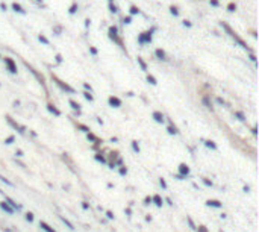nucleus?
<instances>
[{
	"instance_id": "1",
	"label": "nucleus",
	"mask_w": 259,
	"mask_h": 232,
	"mask_svg": "<svg viewBox=\"0 0 259 232\" xmlns=\"http://www.w3.org/2000/svg\"><path fill=\"white\" fill-rule=\"evenodd\" d=\"M221 26H223V27H224V29H226V30L229 32V35H230V37H232V38H235V41H236V43H238V44H239V46H243L244 49H247V50H250L249 47H247V44H245V43L243 41V39H241V38L238 37V33H236L235 30H232V27H230V26H229L227 23H221Z\"/></svg>"
},
{
	"instance_id": "2",
	"label": "nucleus",
	"mask_w": 259,
	"mask_h": 232,
	"mask_svg": "<svg viewBox=\"0 0 259 232\" xmlns=\"http://www.w3.org/2000/svg\"><path fill=\"white\" fill-rule=\"evenodd\" d=\"M5 64H6V67H8L9 73H12V75H15V73H17V65H15L14 59H12V58H5Z\"/></svg>"
},
{
	"instance_id": "3",
	"label": "nucleus",
	"mask_w": 259,
	"mask_h": 232,
	"mask_svg": "<svg viewBox=\"0 0 259 232\" xmlns=\"http://www.w3.org/2000/svg\"><path fill=\"white\" fill-rule=\"evenodd\" d=\"M150 41H151V32H143L138 37V43H141V44H147Z\"/></svg>"
},
{
	"instance_id": "4",
	"label": "nucleus",
	"mask_w": 259,
	"mask_h": 232,
	"mask_svg": "<svg viewBox=\"0 0 259 232\" xmlns=\"http://www.w3.org/2000/svg\"><path fill=\"white\" fill-rule=\"evenodd\" d=\"M108 32H109V38H111V39H114V41H117V43H120V44H121V41L118 39V30H117V27H115V26H109Z\"/></svg>"
},
{
	"instance_id": "5",
	"label": "nucleus",
	"mask_w": 259,
	"mask_h": 232,
	"mask_svg": "<svg viewBox=\"0 0 259 232\" xmlns=\"http://www.w3.org/2000/svg\"><path fill=\"white\" fill-rule=\"evenodd\" d=\"M53 79H55V82L58 83V85H59L61 88H62V90H65V91H68V93H74V90H73L70 85H67V83H64L62 81H59V79H58V77H55V76H53Z\"/></svg>"
},
{
	"instance_id": "6",
	"label": "nucleus",
	"mask_w": 259,
	"mask_h": 232,
	"mask_svg": "<svg viewBox=\"0 0 259 232\" xmlns=\"http://www.w3.org/2000/svg\"><path fill=\"white\" fill-rule=\"evenodd\" d=\"M108 102H109V105L112 106V108H120L121 106V100L118 97H114V96H111V97L108 99Z\"/></svg>"
},
{
	"instance_id": "7",
	"label": "nucleus",
	"mask_w": 259,
	"mask_h": 232,
	"mask_svg": "<svg viewBox=\"0 0 259 232\" xmlns=\"http://www.w3.org/2000/svg\"><path fill=\"white\" fill-rule=\"evenodd\" d=\"M179 172H180V176L185 178V176L189 174V167L187 165V164H180V165H179Z\"/></svg>"
},
{
	"instance_id": "8",
	"label": "nucleus",
	"mask_w": 259,
	"mask_h": 232,
	"mask_svg": "<svg viewBox=\"0 0 259 232\" xmlns=\"http://www.w3.org/2000/svg\"><path fill=\"white\" fill-rule=\"evenodd\" d=\"M0 208H2V209H3V211H6L8 214H14V209H12V208H11V206H9V205H8V203H6V202H5V200H3L2 203H0Z\"/></svg>"
},
{
	"instance_id": "9",
	"label": "nucleus",
	"mask_w": 259,
	"mask_h": 232,
	"mask_svg": "<svg viewBox=\"0 0 259 232\" xmlns=\"http://www.w3.org/2000/svg\"><path fill=\"white\" fill-rule=\"evenodd\" d=\"M12 9L15 11V12H20V14H26V11L23 9V6H21L20 3H17V2H14V3H12Z\"/></svg>"
},
{
	"instance_id": "10",
	"label": "nucleus",
	"mask_w": 259,
	"mask_h": 232,
	"mask_svg": "<svg viewBox=\"0 0 259 232\" xmlns=\"http://www.w3.org/2000/svg\"><path fill=\"white\" fill-rule=\"evenodd\" d=\"M39 228H41V229H44L46 232H56L53 228H50V226H49L46 222H39Z\"/></svg>"
},
{
	"instance_id": "11",
	"label": "nucleus",
	"mask_w": 259,
	"mask_h": 232,
	"mask_svg": "<svg viewBox=\"0 0 259 232\" xmlns=\"http://www.w3.org/2000/svg\"><path fill=\"white\" fill-rule=\"evenodd\" d=\"M155 55H156L159 59H164V61L167 59V55H165V52H164L162 49H156V50H155Z\"/></svg>"
},
{
	"instance_id": "12",
	"label": "nucleus",
	"mask_w": 259,
	"mask_h": 232,
	"mask_svg": "<svg viewBox=\"0 0 259 232\" xmlns=\"http://www.w3.org/2000/svg\"><path fill=\"white\" fill-rule=\"evenodd\" d=\"M153 118H155L158 123H164V115H162L159 111H155V112H153Z\"/></svg>"
},
{
	"instance_id": "13",
	"label": "nucleus",
	"mask_w": 259,
	"mask_h": 232,
	"mask_svg": "<svg viewBox=\"0 0 259 232\" xmlns=\"http://www.w3.org/2000/svg\"><path fill=\"white\" fill-rule=\"evenodd\" d=\"M206 205L208 206H214V208H221V202H218V200H208Z\"/></svg>"
},
{
	"instance_id": "14",
	"label": "nucleus",
	"mask_w": 259,
	"mask_h": 232,
	"mask_svg": "<svg viewBox=\"0 0 259 232\" xmlns=\"http://www.w3.org/2000/svg\"><path fill=\"white\" fill-rule=\"evenodd\" d=\"M47 109L52 112V114H55V115H61V111L59 109H56L53 105H47Z\"/></svg>"
},
{
	"instance_id": "15",
	"label": "nucleus",
	"mask_w": 259,
	"mask_h": 232,
	"mask_svg": "<svg viewBox=\"0 0 259 232\" xmlns=\"http://www.w3.org/2000/svg\"><path fill=\"white\" fill-rule=\"evenodd\" d=\"M151 200L155 202L156 206H162V199H161L159 196H153V197H151Z\"/></svg>"
},
{
	"instance_id": "16",
	"label": "nucleus",
	"mask_w": 259,
	"mask_h": 232,
	"mask_svg": "<svg viewBox=\"0 0 259 232\" xmlns=\"http://www.w3.org/2000/svg\"><path fill=\"white\" fill-rule=\"evenodd\" d=\"M70 105H71V108H73V109H76L77 112H80V105L76 103L74 100H70Z\"/></svg>"
},
{
	"instance_id": "17",
	"label": "nucleus",
	"mask_w": 259,
	"mask_h": 232,
	"mask_svg": "<svg viewBox=\"0 0 259 232\" xmlns=\"http://www.w3.org/2000/svg\"><path fill=\"white\" fill-rule=\"evenodd\" d=\"M138 64L141 65V68H143L144 71H147V64H145L144 59H143V58H139V56H138Z\"/></svg>"
},
{
	"instance_id": "18",
	"label": "nucleus",
	"mask_w": 259,
	"mask_h": 232,
	"mask_svg": "<svg viewBox=\"0 0 259 232\" xmlns=\"http://www.w3.org/2000/svg\"><path fill=\"white\" fill-rule=\"evenodd\" d=\"M61 220H62V223H64V225H67V228H68V229H71V231L74 229V226H73V225H71V223H70L65 217H61Z\"/></svg>"
},
{
	"instance_id": "19",
	"label": "nucleus",
	"mask_w": 259,
	"mask_h": 232,
	"mask_svg": "<svg viewBox=\"0 0 259 232\" xmlns=\"http://www.w3.org/2000/svg\"><path fill=\"white\" fill-rule=\"evenodd\" d=\"M79 9V6H77V3H73L71 6H70V9H68V12L73 15V14H76V11Z\"/></svg>"
},
{
	"instance_id": "20",
	"label": "nucleus",
	"mask_w": 259,
	"mask_h": 232,
	"mask_svg": "<svg viewBox=\"0 0 259 232\" xmlns=\"http://www.w3.org/2000/svg\"><path fill=\"white\" fill-rule=\"evenodd\" d=\"M38 39H39V41H41V43H44V44H46V46H49V44H50V43H49V39H47L46 37H44L43 33H39V35H38Z\"/></svg>"
},
{
	"instance_id": "21",
	"label": "nucleus",
	"mask_w": 259,
	"mask_h": 232,
	"mask_svg": "<svg viewBox=\"0 0 259 232\" xmlns=\"http://www.w3.org/2000/svg\"><path fill=\"white\" fill-rule=\"evenodd\" d=\"M147 82L149 83H151V85H156V79H155V76H151V75H147Z\"/></svg>"
},
{
	"instance_id": "22",
	"label": "nucleus",
	"mask_w": 259,
	"mask_h": 232,
	"mask_svg": "<svg viewBox=\"0 0 259 232\" xmlns=\"http://www.w3.org/2000/svg\"><path fill=\"white\" fill-rule=\"evenodd\" d=\"M170 12H171V15L177 17V15H179V9H177V6H170Z\"/></svg>"
},
{
	"instance_id": "23",
	"label": "nucleus",
	"mask_w": 259,
	"mask_h": 232,
	"mask_svg": "<svg viewBox=\"0 0 259 232\" xmlns=\"http://www.w3.org/2000/svg\"><path fill=\"white\" fill-rule=\"evenodd\" d=\"M0 180H2V182H5V184H8L9 187H14V184L11 182V180H8V179L5 178V176H2V174H0Z\"/></svg>"
},
{
	"instance_id": "24",
	"label": "nucleus",
	"mask_w": 259,
	"mask_h": 232,
	"mask_svg": "<svg viewBox=\"0 0 259 232\" xmlns=\"http://www.w3.org/2000/svg\"><path fill=\"white\" fill-rule=\"evenodd\" d=\"M235 9H236V5H235V3H229V5H227V11H229V12H233Z\"/></svg>"
},
{
	"instance_id": "25",
	"label": "nucleus",
	"mask_w": 259,
	"mask_h": 232,
	"mask_svg": "<svg viewBox=\"0 0 259 232\" xmlns=\"http://www.w3.org/2000/svg\"><path fill=\"white\" fill-rule=\"evenodd\" d=\"M132 147H133V150L137 152V153H139V146H138L137 141H132Z\"/></svg>"
},
{
	"instance_id": "26",
	"label": "nucleus",
	"mask_w": 259,
	"mask_h": 232,
	"mask_svg": "<svg viewBox=\"0 0 259 232\" xmlns=\"http://www.w3.org/2000/svg\"><path fill=\"white\" fill-rule=\"evenodd\" d=\"M109 11H111V12H117V11H118L117 6H115V5L112 3V2H109Z\"/></svg>"
},
{
	"instance_id": "27",
	"label": "nucleus",
	"mask_w": 259,
	"mask_h": 232,
	"mask_svg": "<svg viewBox=\"0 0 259 232\" xmlns=\"http://www.w3.org/2000/svg\"><path fill=\"white\" fill-rule=\"evenodd\" d=\"M235 117H238V120H241V121H244V120H245L243 112H235Z\"/></svg>"
},
{
	"instance_id": "28",
	"label": "nucleus",
	"mask_w": 259,
	"mask_h": 232,
	"mask_svg": "<svg viewBox=\"0 0 259 232\" xmlns=\"http://www.w3.org/2000/svg\"><path fill=\"white\" fill-rule=\"evenodd\" d=\"M83 96H85V99H86V100H89V102H93V100H94L93 94H89L88 91H86V93H83Z\"/></svg>"
},
{
	"instance_id": "29",
	"label": "nucleus",
	"mask_w": 259,
	"mask_h": 232,
	"mask_svg": "<svg viewBox=\"0 0 259 232\" xmlns=\"http://www.w3.org/2000/svg\"><path fill=\"white\" fill-rule=\"evenodd\" d=\"M130 14H132V15H135V14H139V9H138L137 6H130Z\"/></svg>"
},
{
	"instance_id": "30",
	"label": "nucleus",
	"mask_w": 259,
	"mask_h": 232,
	"mask_svg": "<svg viewBox=\"0 0 259 232\" xmlns=\"http://www.w3.org/2000/svg\"><path fill=\"white\" fill-rule=\"evenodd\" d=\"M168 134H171V135H174V134H177V129H176V126H170L168 127Z\"/></svg>"
},
{
	"instance_id": "31",
	"label": "nucleus",
	"mask_w": 259,
	"mask_h": 232,
	"mask_svg": "<svg viewBox=\"0 0 259 232\" xmlns=\"http://www.w3.org/2000/svg\"><path fill=\"white\" fill-rule=\"evenodd\" d=\"M123 23H124V24H130L132 23V17H124V18H123Z\"/></svg>"
},
{
	"instance_id": "32",
	"label": "nucleus",
	"mask_w": 259,
	"mask_h": 232,
	"mask_svg": "<svg viewBox=\"0 0 259 232\" xmlns=\"http://www.w3.org/2000/svg\"><path fill=\"white\" fill-rule=\"evenodd\" d=\"M26 220H27V222H33V214H32V212H27V214H26Z\"/></svg>"
},
{
	"instance_id": "33",
	"label": "nucleus",
	"mask_w": 259,
	"mask_h": 232,
	"mask_svg": "<svg viewBox=\"0 0 259 232\" xmlns=\"http://www.w3.org/2000/svg\"><path fill=\"white\" fill-rule=\"evenodd\" d=\"M206 146H208V147H211V149H214V150H215V149H217V146H215V144H214V143H212V141H206Z\"/></svg>"
},
{
	"instance_id": "34",
	"label": "nucleus",
	"mask_w": 259,
	"mask_h": 232,
	"mask_svg": "<svg viewBox=\"0 0 259 232\" xmlns=\"http://www.w3.org/2000/svg\"><path fill=\"white\" fill-rule=\"evenodd\" d=\"M203 103L208 106V108H212V105L209 103V99H208V97H205V99H203Z\"/></svg>"
},
{
	"instance_id": "35",
	"label": "nucleus",
	"mask_w": 259,
	"mask_h": 232,
	"mask_svg": "<svg viewBox=\"0 0 259 232\" xmlns=\"http://www.w3.org/2000/svg\"><path fill=\"white\" fill-rule=\"evenodd\" d=\"M209 2H211L212 6H218V5H220V2H218V0H209Z\"/></svg>"
},
{
	"instance_id": "36",
	"label": "nucleus",
	"mask_w": 259,
	"mask_h": 232,
	"mask_svg": "<svg viewBox=\"0 0 259 232\" xmlns=\"http://www.w3.org/2000/svg\"><path fill=\"white\" fill-rule=\"evenodd\" d=\"M95 159L100 161V162H105V158H103V156H100V155H95Z\"/></svg>"
},
{
	"instance_id": "37",
	"label": "nucleus",
	"mask_w": 259,
	"mask_h": 232,
	"mask_svg": "<svg viewBox=\"0 0 259 232\" xmlns=\"http://www.w3.org/2000/svg\"><path fill=\"white\" fill-rule=\"evenodd\" d=\"M203 184L208 185V187H212V182H211V180H208V179H203Z\"/></svg>"
},
{
	"instance_id": "38",
	"label": "nucleus",
	"mask_w": 259,
	"mask_h": 232,
	"mask_svg": "<svg viewBox=\"0 0 259 232\" xmlns=\"http://www.w3.org/2000/svg\"><path fill=\"white\" fill-rule=\"evenodd\" d=\"M159 184H161L162 188H167V184H165V180H164V179H161V180H159Z\"/></svg>"
},
{
	"instance_id": "39",
	"label": "nucleus",
	"mask_w": 259,
	"mask_h": 232,
	"mask_svg": "<svg viewBox=\"0 0 259 232\" xmlns=\"http://www.w3.org/2000/svg\"><path fill=\"white\" fill-rule=\"evenodd\" d=\"M89 52H91L93 55H97V49H95V47H89Z\"/></svg>"
},
{
	"instance_id": "40",
	"label": "nucleus",
	"mask_w": 259,
	"mask_h": 232,
	"mask_svg": "<svg viewBox=\"0 0 259 232\" xmlns=\"http://www.w3.org/2000/svg\"><path fill=\"white\" fill-rule=\"evenodd\" d=\"M188 223H189V226H191V229H195V226H194V223H193V220H191L189 217H188Z\"/></svg>"
},
{
	"instance_id": "41",
	"label": "nucleus",
	"mask_w": 259,
	"mask_h": 232,
	"mask_svg": "<svg viewBox=\"0 0 259 232\" xmlns=\"http://www.w3.org/2000/svg\"><path fill=\"white\" fill-rule=\"evenodd\" d=\"M12 141H14V137H9V138H6V141H5V143H6V144H11Z\"/></svg>"
},
{
	"instance_id": "42",
	"label": "nucleus",
	"mask_w": 259,
	"mask_h": 232,
	"mask_svg": "<svg viewBox=\"0 0 259 232\" xmlns=\"http://www.w3.org/2000/svg\"><path fill=\"white\" fill-rule=\"evenodd\" d=\"M88 140H91V141H95L97 138H95V137H94L93 134H88Z\"/></svg>"
},
{
	"instance_id": "43",
	"label": "nucleus",
	"mask_w": 259,
	"mask_h": 232,
	"mask_svg": "<svg viewBox=\"0 0 259 232\" xmlns=\"http://www.w3.org/2000/svg\"><path fill=\"white\" fill-rule=\"evenodd\" d=\"M183 26H187V27H191V26H193V24H191V23H189V21H188V20H185V21H183Z\"/></svg>"
},
{
	"instance_id": "44",
	"label": "nucleus",
	"mask_w": 259,
	"mask_h": 232,
	"mask_svg": "<svg viewBox=\"0 0 259 232\" xmlns=\"http://www.w3.org/2000/svg\"><path fill=\"white\" fill-rule=\"evenodd\" d=\"M82 208H83V209H88V208H89V205H88L86 202H82Z\"/></svg>"
},
{
	"instance_id": "45",
	"label": "nucleus",
	"mask_w": 259,
	"mask_h": 232,
	"mask_svg": "<svg viewBox=\"0 0 259 232\" xmlns=\"http://www.w3.org/2000/svg\"><path fill=\"white\" fill-rule=\"evenodd\" d=\"M56 62H62V56L61 55H56Z\"/></svg>"
},
{
	"instance_id": "46",
	"label": "nucleus",
	"mask_w": 259,
	"mask_h": 232,
	"mask_svg": "<svg viewBox=\"0 0 259 232\" xmlns=\"http://www.w3.org/2000/svg\"><path fill=\"white\" fill-rule=\"evenodd\" d=\"M199 232H208V229L205 228V226H200V228H199Z\"/></svg>"
},
{
	"instance_id": "47",
	"label": "nucleus",
	"mask_w": 259,
	"mask_h": 232,
	"mask_svg": "<svg viewBox=\"0 0 259 232\" xmlns=\"http://www.w3.org/2000/svg\"><path fill=\"white\" fill-rule=\"evenodd\" d=\"M126 173H127V170H126L124 167H123V168H120V174H126Z\"/></svg>"
},
{
	"instance_id": "48",
	"label": "nucleus",
	"mask_w": 259,
	"mask_h": 232,
	"mask_svg": "<svg viewBox=\"0 0 259 232\" xmlns=\"http://www.w3.org/2000/svg\"><path fill=\"white\" fill-rule=\"evenodd\" d=\"M0 8H2L3 11H6V9H8V6H6V3H2V5H0Z\"/></svg>"
},
{
	"instance_id": "49",
	"label": "nucleus",
	"mask_w": 259,
	"mask_h": 232,
	"mask_svg": "<svg viewBox=\"0 0 259 232\" xmlns=\"http://www.w3.org/2000/svg\"><path fill=\"white\" fill-rule=\"evenodd\" d=\"M83 87H85L86 90H89V91H91V90H93V88H91V85H89V83H83Z\"/></svg>"
},
{
	"instance_id": "50",
	"label": "nucleus",
	"mask_w": 259,
	"mask_h": 232,
	"mask_svg": "<svg viewBox=\"0 0 259 232\" xmlns=\"http://www.w3.org/2000/svg\"><path fill=\"white\" fill-rule=\"evenodd\" d=\"M217 102H218V103H220V105H224V100H223L221 97H218V99H217Z\"/></svg>"
},
{
	"instance_id": "51",
	"label": "nucleus",
	"mask_w": 259,
	"mask_h": 232,
	"mask_svg": "<svg viewBox=\"0 0 259 232\" xmlns=\"http://www.w3.org/2000/svg\"><path fill=\"white\" fill-rule=\"evenodd\" d=\"M106 216H108V218H114V216H112V212H111V211L106 212Z\"/></svg>"
},
{
	"instance_id": "52",
	"label": "nucleus",
	"mask_w": 259,
	"mask_h": 232,
	"mask_svg": "<svg viewBox=\"0 0 259 232\" xmlns=\"http://www.w3.org/2000/svg\"><path fill=\"white\" fill-rule=\"evenodd\" d=\"M15 155H17V156H23V152H21V150H17Z\"/></svg>"
},
{
	"instance_id": "53",
	"label": "nucleus",
	"mask_w": 259,
	"mask_h": 232,
	"mask_svg": "<svg viewBox=\"0 0 259 232\" xmlns=\"http://www.w3.org/2000/svg\"><path fill=\"white\" fill-rule=\"evenodd\" d=\"M144 202H145V205H149V203L151 202V199H150V197H145V200H144Z\"/></svg>"
}]
</instances>
